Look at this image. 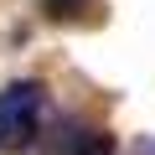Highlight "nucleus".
<instances>
[{"instance_id":"obj_1","label":"nucleus","mask_w":155,"mask_h":155,"mask_svg":"<svg viewBox=\"0 0 155 155\" xmlns=\"http://www.w3.org/2000/svg\"><path fill=\"white\" fill-rule=\"evenodd\" d=\"M41 114H47V88L31 83V78H16V83L0 88V150L16 155L41 134Z\"/></svg>"},{"instance_id":"obj_2","label":"nucleus","mask_w":155,"mask_h":155,"mask_svg":"<svg viewBox=\"0 0 155 155\" xmlns=\"http://www.w3.org/2000/svg\"><path fill=\"white\" fill-rule=\"evenodd\" d=\"M62 155H119V145H114L109 129H83V124H78L67 134V150Z\"/></svg>"},{"instance_id":"obj_3","label":"nucleus","mask_w":155,"mask_h":155,"mask_svg":"<svg viewBox=\"0 0 155 155\" xmlns=\"http://www.w3.org/2000/svg\"><path fill=\"white\" fill-rule=\"evenodd\" d=\"M41 5H47V16H52V21H83L93 0H41Z\"/></svg>"},{"instance_id":"obj_4","label":"nucleus","mask_w":155,"mask_h":155,"mask_svg":"<svg viewBox=\"0 0 155 155\" xmlns=\"http://www.w3.org/2000/svg\"><path fill=\"white\" fill-rule=\"evenodd\" d=\"M134 155H155V140H140V145H134Z\"/></svg>"}]
</instances>
